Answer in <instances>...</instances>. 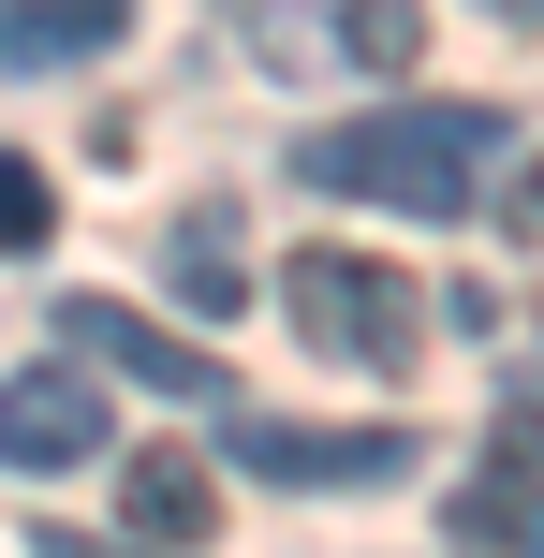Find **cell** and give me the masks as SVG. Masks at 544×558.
<instances>
[{
    "mask_svg": "<svg viewBox=\"0 0 544 558\" xmlns=\"http://www.w3.org/2000/svg\"><path fill=\"white\" fill-rule=\"evenodd\" d=\"M0 456H15V471H74V456H104V383H88L74 353L15 367V383H0Z\"/></svg>",
    "mask_w": 544,
    "mask_h": 558,
    "instance_id": "cell-5",
    "label": "cell"
},
{
    "mask_svg": "<svg viewBox=\"0 0 544 558\" xmlns=\"http://www.w3.org/2000/svg\"><path fill=\"white\" fill-rule=\"evenodd\" d=\"M500 15H544V0H500Z\"/></svg>",
    "mask_w": 544,
    "mask_h": 558,
    "instance_id": "cell-14",
    "label": "cell"
},
{
    "mask_svg": "<svg viewBox=\"0 0 544 558\" xmlns=\"http://www.w3.org/2000/svg\"><path fill=\"white\" fill-rule=\"evenodd\" d=\"M29 558H133V544H88V530H29Z\"/></svg>",
    "mask_w": 544,
    "mask_h": 558,
    "instance_id": "cell-13",
    "label": "cell"
},
{
    "mask_svg": "<svg viewBox=\"0 0 544 558\" xmlns=\"http://www.w3.org/2000/svg\"><path fill=\"white\" fill-rule=\"evenodd\" d=\"M457 530H471V544H544V485L471 471V485H457Z\"/></svg>",
    "mask_w": 544,
    "mask_h": 558,
    "instance_id": "cell-10",
    "label": "cell"
},
{
    "mask_svg": "<svg viewBox=\"0 0 544 558\" xmlns=\"http://www.w3.org/2000/svg\"><path fill=\"white\" fill-rule=\"evenodd\" d=\"M324 45H339L353 74H412V59H427V0H339Z\"/></svg>",
    "mask_w": 544,
    "mask_h": 558,
    "instance_id": "cell-9",
    "label": "cell"
},
{
    "mask_svg": "<svg viewBox=\"0 0 544 558\" xmlns=\"http://www.w3.org/2000/svg\"><path fill=\"white\" fill-rule=\"evenodd\" d=\"M221 456L251 485H398L412 426H294V412H221Z\"/></svg>",
    "mask_w": 544,
    "mask_h": 558,
    "instance_id": "cell-3",
    "label": "cell"
},
{
    "mask_svg": "<svg viewBox=\"0 0 544 558\" xmlns=\"http://www.w3.org/2000/svg\"><path fill=\"white\" fill-rule=\"evenodd\" d=\"M516 147L500 104H383V118H339V133L294 147V177L339 206H398V221H457L486 192V162Z\"/></svg>",
    "mask_w": 544,
    "mask_h": 558,
    "instance_id": "cell-1",
    "label": "cell"
},
{
    "mask_svg": "<svg viewBox=\"0 0 544 558\" xmlns=\"http://www.w3.org/2000/svg\"><path fill=\"white\" fill-rule=\"evenodd\" d=\"M59 235V192H45V162H15L0 147V251H45Z\"/></svg>",
    "mask_w": 544,
    "mask_h": 558,
    "instance_id": "cell-11",
    "label": "cell"
},
{
    "mask_svg": "<svg viewBox=\"0 0 544 558\" xmlns=\"http://www.w3.org/2000/svg\"><path fill=\"white\" fill-rule=\"evenodd\" d=\"M280 308H294V338H310L324 367H368V383H398V367L427 353V294H412V265L339 251V235L280 265Z\"/></svg>",
    "mask_w": 544,
    "mask_h": 558,
    "instance_id": "cell-2",
    "label": "cell"
},
{
    "mask_svg": "<svg viewBox=\"0 0 544 558\" xmlns=\"http://www.w3.org/2000/svg\"><path fill=\"white\" fill-rule=\"evenodd\" d=\"M500 221H516V235H530V251H544V162L516 177V192H500Z\"/></svg>",
    "mask_w": 544,
    "mask_h": 558,
    "instance_id": "cell-12",
    "label": "cell"
},
{
    "mask_svg": "<svg viewBox=\"0 0 544 558\" xmlns=\"http://www.w3.org/2000/svg\"><path fill=\"white\" fill-rule=\"evenodd\" d=\"M118 29H133V0H0V74H59Z\"/></svg>",
    "mask_w": 544,
    "mask_h": 558,
    "instance_id": "cell-7",
    "label": "cell"
},
{
    "mask_svg": "<svg viewBox=\"0 0 544 558\" xmlns=\"http://www.w3.org/2000/svg\"><path fill=\"white\" fill-rule=\"evenodd\" d=\"M59 353H74V367H118V383H147V397H235L221 353H192V338H162L147 308H104V294H59Z\"/></svg>",
    "mask_w": 544,
    "mask_h": 558,
    "instance_id": "cell-4",
    "label": "cell"
},
{
    "mask_svg": "<svg viewBox=\"0 0 544 558\" xmlns=\"http://www.w3.org/2000/svg\"><path fill=\"white\" fill-rule=\"evenodd\" d=\"M177 294H192L206 324H235V308H251V265H235V206H192V221H177Z\"/></svg>",
    "mask_w": 544,
    "mask_h": 558,
    "instance_id": "cell-8",
    "label": "cell"
},
{
    "mask_svg": "<svg viewBox=\"0 0 544 558\" xmlns=\"http://www.w3.org/2000/svg\"><path fill=\"white\" fill-rule=\"evenodd\" d=\"M118 514H133V530L177 558V544H206V530H221V471H206L192 441H147L133 471H118Z\"/></svg>",
    "mask_w": 544,
    "mask_h": 558,
    "instance_id": "cell-6",
    "label": "cell"
}]
</instances>
